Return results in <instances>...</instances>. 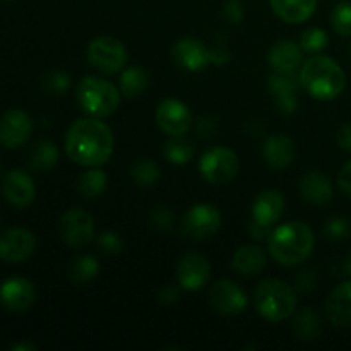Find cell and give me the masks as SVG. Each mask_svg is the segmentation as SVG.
<instances>
[{
	"instance_id": "5bb4252c",
	"label": "cell",
	"mask_w": 351,
	"mask_h": 351,
	"mask_svg": "<svg viewBox=\"0 0 351 351\" xmlns=\"http://www.w3.org/2000/svg\"><path fill=\"white\" fill-rule=\"evenodd\" d=\"M36 300V288L27 278L10 276L0 283V305L9 312H26Z\"/></svg>"
},
{
	"instance_id": "4dcf8cb0",
	"label": "cell",
	"mask_w": 351,
	"mask_h": 351,
	"mask_svg": "<svg viewBox=\"0 0 351 351\" xmlns=\"http://www.w3.org/2000/svg\"><path fill=\"white\" fill-rule=\"evenodd\" d=\"M106 187H108V175L99 167L89 168L77 178V191L88 199L101 195Z\"/></svg>"
},
{
	"instance_id": "9a60e30c",
	"label": "cell",
	"mask_w": 351,
	"mask_h": 351,
	"mask_svg": "<svg viewBox=\"0 0 351 351\" xmlns=\"http://www.w3.org/2000/svg\"><path fill=\"white\" fill-rule=\"evenodd\" d=\"M33 134V120L24 110H9L0 119V144L16 149L26 144Z\"/></svg>"
},
{
	"instance_id": "7a4b0ae2",
	"label": "cell",
	"mask_w": 351,
	"mask_h": 351,
	"mask_svg": "<svg viewBox=\"0 0 351 351\" xmlns=\"http://www.w3.org/2000/svg\"><path fill=\"white\" fill-rule=\"evenodd\" d=\"M315 235L304 221H288L276 226L267 239V250L278 264L297 267L312 256Z\"/></svg>"
},
{
	"instance_id": "ee69618b",
	"label": "cell",
	"mask_w": 351,
	"mask_h": 351,
	"mask_svg": "<svg viewBox=\"0 0 351 351\" xmlns=\"http://www.w3.org/2000/svg\"><path fill=\"white\" fill-rule=\"evenodd\" d=\"M211 58H213V64L225 65L226 62L230 60V51L226 50V48H223V47L213 48V50H211Z\"/></svg>"
},
{
	"instance_id": "d6986e66",
	"label": "cell",
	"mask_w": 351,
	"mask_h": 351,
	"mask_svg": "<svg viewBox=\"0 0 351 351\" xmlns=\"http://www.w3.org/2000/svg\"><path fill=\"white\" fill-rule=\"evenodd\" d=\"M2 194L14 208H27L36 199V184L26 171L12 170L3 177Z\"/></svg>"
},
{
	"instance_id": "7c38bea8",
	"label": "cell",
	"mask_w": 351,
	"mask_h": 351,
	"mask_svg": "<svg viewBox=\"0 0 351 351\" xmlns=\"http://www.w3.org/2000/svg\"><path fill=\"white\" fill-rule=\"evenodd\" d=\"M36 250V237L23 226L7 228L0 233V259L16 264L29 259Z\"/></svg>"
},
{
	"instance_id": "681fc988",
	"label": "cell",
	"mask_w": 351,
	"mask_h": 351,
	"mask_svg": "<svg viewBox=\"0 0 351 351\" xmlns=\"http://www.w3.org/2000/svg\"><path fill=\"white\" fill-rule=\"evenodd\" d=\"M0 170H2V165H0Z\"/></svg>"
},
{
	"instance_id": "e575fe53",
	"label": "cell",
	"mask_w": 351,
	"mask_h": 351,
	"mask_svg": "<svg viewBox=\"0 0 351 351\" xmlns=\"http://www.w3.org/2000/svg\"><path fill=\"white\" fill-rule=\"evenodd\" d=\"M43 88L47 89V93H50V95H64V93L71 88V75L60 71L50 72V74L45 75Z\"/></svg>"
},
{
	"instance_id": "7bdbcfd3",
	"label": "cell",
	"mask_w": 351,
	"mask_h": 351,
	"mask_svg": "<svg viewBox=\"0 0 351 351\" xmlns=\"http://www.w3.org/2000/svg\"><path fill=\"white\" fill-rule=\"evenodd\" d=\"M336 143L346 153H351V123H345L336 134Z\"/></svg>"
},
{
	"instance_id": "f907efd6",
	"label": "cell",
	"mask_w": 351,
	"mask_h": 351,
	"mask_svg": "<svg viewBox=\"0 0 351 351\" xmlns=\"http://www.w3.org/2000/svg\"><path fill=\"white\" fill-rule=\"evenodd\" d=\"M350 55H351V47H350Z\"/></svg>"
},
{
	"instance_id": "484cf974",
	"label": "cell",
	"mask_w": 351,
	"mask_h": 351,
	"mask_svg": "<svg viewBox=\"0 0 351 351\" xmlns=\"http://www.w3.org/2000/svg\"><path fill=\"white\" fill-rule=\"evenodd\" d=\"M321 317L317 312L311 307H305L302 311L295 312L293 319V332L302 341H312L321 336Z\"/></svg>"
},
{
	"instance_id": "6da1fadb",
	"label": "cell",
	"mask_w": 351,
	"mask_h": 351,
	"mask_svg": "<svg viewBox=\"0 0 351 351\" xmlns=\"http://www.w3.org/2000/svg\"><path fill=\"white\" fill-rule=\"evenodd\" d=\"M65 154L72 163L84 168L108 163L115 147L112 129L96 117H84L71 123L65 134Z\"/></svg>"
},
{
	"instance_id": "8d00e7d4",
	"label": "cell",
	"mask_w": 351,
	"mask_h": 351,
	"mask_svg": "<svg viewBox=\"0 0 351 351\" xmlns=\"http://www.w3.org/2000/svg\"><path fill=\"white\" fill-rule=\"evenodd\" d=\"M151 223L154 225V228L168 232L173 226V213L167 206H158L151 211Z\"/></svg>"
},
{
	"instance_id": "30bf717a",
	"label": "cell",
	"mask_w": 351,
	"mask_h": 351,
	"mask_svg": "<svg viewBox=\"0 0 351 351\" xmlns=\"http://www.w3.org/2000/svg\"><path fill=\"white\" fill-rule=\"evenodd\" d=\"M58 232H60L62 240L69 247L81 249V247L89 245L95 239V218L86 209H69L62 215L60 223H58Z\"/></svg>"
},
{
	"instance_id": "ffe728a7",
	"label": "cell",
	"mask_w": 351,
	"mask_h": 351,
	"mask_svg": "<svg viewBox=\"0 0 351 351\" xmlns=\"http://www.w3.org/2000/svg\"><path fill=\"white\" fill-rule=\"evenodd\" d=\"M326 317L335 328H351V280L339 283L324 302Z\"/></svg>"
},
{
	"instance_id": "f1b7e54d",
	"label": "cell",
	"mask_w": 351,
	"mask_h": 351,
	"mask_svg": "<svg viewBox=\"0 0 351 351\" xmlns=\"http://www.w3.org/2000/svg\"><path fill=\"white\" fill-rule=\"evenodd\" d=\"M58 161V149L51 141L43 139L34 144V147L29 153V168L34 171H47L57 165Z\"/></svg>"
},
{
	"instance_id": "d6a6232c",
	"label": "cell",
	"mask_w": 351,
	"mask_h": 351,
	"mask_svg": "<svg viewBox=\"0 0 351 351\" xmlns=\"http://www.w3.org/2000/svg\"><path fill=\"white\" fill-rule=\"evenodd\" d=\"M329 45L328 33L321 27H308L304 31L300 38V47L304 50V53L311 55H319L322 50H326V47Z\"/></svg>"
},
{
	"instance_id": "83f0119b",
	"label": "cell",
	"mask_w": 351,
	"mask_h": 351,
	"mask_svg": "<svg viewBox=\"0 0 351 351\" xmlns=\"http://www.w3.org/2000/svg\"><path fill=\"white\" fill-rule=\"evenodd\" d=\"M99 273V261L91 254L77 257L72 261L71 267H69V278L77 287H84V285L91 283Z\"/></svg>"
},
{
	"instance_id": "c3c4849f",
	"label": "cell",
	"mask_w": 351,
	"mask_h": 351,
	"mask_svg": "<svg viewBox=\"0 0 351 351\" xmlns=\"http://www.w3.org/2000/svg\"><path fill=\"white\" fill-rule=\"evenodd\" d=\"M7 2H14V0H7Z\"/></svg>"
},
{
	"instance_id": "ac0fdd59",
	"label": "cell",
	"mask_w": 351,
	"mask_h": 351,
	"mask_svg": "<svg viewBox=\"0 0 351 351\" xmlns=\"http://www.w3.org/2000/svg\"><path fill=\"white\" fill-rule=\"evenodd\" d=\"M267 88L276 96V108L281 113H293L298 108L297 93L300 91V77L295 72H274L267 77Z\"/></svg>"
},
{
	"instance_id": "9c48e42d",
	"label": "cell",
	"mask_w": 351,
	"mask_h": 351,
	"mask_svg": "<svg viewBox=\"0 0 351 351\" xmlns=\"http://www.w3.org/2000/svg\"><path fill=\"white\" fill-rule=\"evenodd\" d=\"M180 228L187 239L195 242L208 240L221 228V213L211 204H195L184 215Z\"/></svg>"
},
{
	"instance_id": "8fae6325",
	"label": "cell",
	"mask_w": 351,
	"mask_h": 351,
	"mask_svg": "<svg viewBox=\"0 0 351 351\" xmlns=\"http://www.w3.org/2000/svg\"><path fill=\"white\" fill-rule=\"evenodd\" d=\"M209 304L218 314L233 317L245 311L249 298L239 283L232 280H219L209 290Z\"/></svg>"
},
{
	"instance_id": "60d3db41",
	"label": "cell",
	"mask_w": 351,
	"mask_h": 351,
	"mask_svg": "<svg viewBox=\"0 0 351 351\" xmlns=\"http://www.w3.org/2000/svg\"><path fill=\"white\" fill-rule=\"evenodd\" d=\"M338 185L343 191V194L351 199V161L343 165V168L338 173Z\"/></svg>"
},
{
	"instance_id": "52a82bcc",
	"label": "cell",
	"mask_w": 351,
	"mask_h": 351,
	"mask_svg": "<svg viewBox=\"0 0 351 351\" xmlns=\"http://www.w3.org/2000/svg\"><path fill=\"white\" fill-rule=\"evenodd\" d=\"M240 170V161L235 151L225 146H215L206 151L199 160V171L208 184L221 187L235 180Z\"/></svg>"
},
{
	"instance_id": "f35d334b",
	"label": "cell",
	"mask_w": 351,
	"mask_h": 351,
	"mask_svg": "<svg viewBox=\"0 0 351 351\" xmlns=\"http://www.w3.org/2000/svg\"><path fill=\"white\" fill-rule=\"evenodd\" d=\"M223 14H225V19L230 21L233 24L242 23L243 19V5L240 0H226L225 5H223Z\"/></svg>"
},
{
	"instance_id": "603a6c76",
	"label": "cell",
	"mask_w": 351,
	"mask_h": 351,
	"mask_svg": "<svg viewBox=\"0 0 351 351\" xmlns=\"http://www.w3.org/2000/svg\"><path fill=\"white\" fill-rule=\"evenodd\" d=\"M263 156L269 167L287 168L295 158V143L287 134H273L263 144Z\"/></svg>"
},
{
	"instance_id": "ba28073f",
	"label": "cell",
	"mask_w": 351,
	"mask_h": 351,
	"mask_svg": "<svg viewBox=\"0 0 351 351\" xmlns=\"http://www.w3.org/2000/svg\"><path fill=\"white\" fill-rule=\"evenodd\" d=\"M86 58L101 74H119L125 69L129 53L125 45L115 36H98L89 41Z\"/></svg>"
},
{
	"instance_id": "e0dca14e",
	"label": "cell",
	"mask_w": 351,
	"mask_h": 351,
	"mask_svg": "<svg viewBox=\"0 0 351 351\" xmlns=\"http://www.w3.org/2000/svg\"><path fill=\"white\" fill-rule=\"evenodd\" d=\"M211 264L197 252L187 254L177 266L178 287L187 291H197L209 283Z\"/></svg>"
},
{
	"instance_id": "836d02e7",
	"label": "cell",
	"mask_w": 351,
	"mask_h": 351,
	"mask_svg": "<svg viewBox=\"0 0 351 351\" xmlns=\"http://www.w3.org/2000/svg\"><path fill=\"white\" fill-rule=\"evenodd\" d=\"M331 24L332 29L343 38L351 36V2L350 0H343V2L336 3L331 14Z\"/></svg>"
},
{
	"instance_id": "8992f818",
	"label": "cell",
	"mask_w": 351,
	"mask_h": 351,
	"mask_svg": "<svg viewBox=\"0 0 351 351\" xmlns=\"http://www.w3.org/2000/svg\"><path fill=\"white\" fill-rule=\"evenodd\" d=\"M285 213V197L276 189H266L256 197L252 204V219L249 233L254 240L269 239L273 226L280 221Z\"/></svg>"
},
{
	"instance_id": "7dc6e473",
	"label": "cell",
	"mask_w": 351,
	"mask_h": 351,
	"mask_svg": "<svg viewBox=\"0 0 351 351\" xmlns=\"http://www.w3.org/2000/svg\"><path fill=\"white\" fill-rule=\"evenodd\" d=\"M345 273L348 274V276H351V252H350V256L346 257V261H345Z\"/></svg>"
},
{
	"instance_id": "7402d4cb",
	"label": "cell",
	"mask_w": 351,
	"mask_h": 351,
	"mask_svg": "<svg viewBox=\"0 0 351 351\" xmlns=\"http://www.w3.org/2000/svg\"><path fill=\"white\" fill-rule=\"evenodd\" d=\"M267 62L274 69V72H295L304 64V50L300 43L281 40L269 48Z\"/></svg>"
},
{
	"instance_id": "44dd1931",
	"label": "cell",
	"mask_w": 351,
	"mask_h": 351,
	"mask_svg": "<svg viewBox=\"0 0 351 351\" xmlns=\"http://www.w3.org/2000/svg\"><path fill=\"white\" fill-rule=\"evenodd\" d=\"M300 194L308 204L324 206L332 201L335 185L322 171H307L300 180Z\"/></svg>"
},
{
	"instance_id": "1f68e13d",
	"label": "cell",
	"mask_w": 351,
	"mask_h": 351,
	"mask_svg": "<svg viewBox=\"0 0 351 351\" xmlns=\"http://www.w3.org/2000/svg\"><path fill=\"white\" fill-rule=\"evenodd\" d=\"M130 177L139 187H153L160 180V167L153 160H137L130 167Z\"/></svg>"
},
{
	"instance_id": "74e56055",
	"label": "cell",
	"mask_w": 351,
	"mask_h": 351,
	"mask_svg": "<svg viewBox=\"0 0 351 351\" xmlns=\"http://www.w3.org/2000/svg\"><path fill=\"white\" fill-rule=\"evenodd\" d=\"M98 245L101 247L103 252L115 256V254H119L120 250H122V239H120L115 232L106 230V232H103L101 235L98 237Z\"/></svg>"
},
{
	"instance_id": "bcb514c9",
	"label": "cell",
	"mask_w": 351,
	"mask_h": 351,
	"mask_svg": "<svg viewBox=\"0 0 351 351\" xmlns=\"http://www.w3.org/2000/svg\"><path fill=\"white\" fill-rule=\"evenodd\" d=\"M36 350V345H33V343H17V345H14L10 351H34Z\"/></svg>"
},
{
	"instance_id": "3957f363",
	"label": "cell",
	"mask_w": 351,
	"mask_h": 351,
	"mask_svg": "<svg viewBox=\"0 0 351 351\" xmlns=\"http://www.w3.org/2000/svg\"><path fill=\"white\" fill-rule=\"evenodd\" d=\"M302 89L319 101L339 98L346 88V74L341 65L328 55H314L300 67Z\"/></svg>"
},
{
	"instance_id": "2e32d148",
	"label": "cell",
	"mask_w": 351,
	"mask_h": 351,
	"mask_svg": "<svg viewBox=\"0 0 351 351\" xmlns=\"http://www.w3.org/2000/svg\"><path fill=\"white\" fill-rule=\"evenodd\" d=\"M171 57H173V60L182 69H185L189 72L204 71L209 64H213L211 50L202 41L191 36L180 38L173 45V48H171Z\"/></svg>"
},
{
	"instance_id": "4fadbf2b",
	"label": "cell",
	"mask_w": 351,
	"mask_h": 351,
	"mask_svg": "<svg viewBox=\"0 0 351 351\" xmlns=\"http://www.w3.org/2000/svg\"><path fill=\"white\" fill-rule=\"evenodd\" d=\"M156 123L167 136H184L192 123V112L184 101L167 98L158 105Z\"/></svg>"
},
{
	"instance_id": "5b68a950",
	"label": "cell",
	"mask_w": 351,
	"mask_h": 351,
	"mask_svg": "<svg viewBox=\"0 0 351 351\" xmlns=\"http://www.w3.org/2000/svg\"><path fill=\"white\" fill-rule=\"evenodd\" d=\"M79 108L88 117L106 119L119 110L122 93L113 82L96 75H86L79 81L75 89Z\"/></svg>"
},
{
	"instance_id": "f546056e",
	"label": "cell",
	"mask_w": 351,
	"mask_h": 351,
	"mask_svg": "<svg viewBox=\"0 0 351 351\" xmlns=\"http://www.w3.org/2000/svg\"><path fill=\"white\" fill-rule=\"evenodd\" d=\"M163 154L171 165L182 167V165H187L194 158L195 147L187 137L170 136V139L163 146Z\"/></svg>"
},
{
	"instance_id": "f6af8a7d",
	"label": "cell",
	"mask_w": 351,
	"mask_h": 351,
	"mask_svg": "<svg viewBox=\"0 0 351 351\" xmlns=\"http://www.w3.org/2000/svg\"><path fill=\"white\" fill-rule=\"evenodd\" d=\"M215 127H216V123H215V120L211 119V117H206V119H201V122L197 123L199 136H202V137L211 136L213 130H215Z\"/></svg>"
},
{
	"instance_id": "cb8c5ba5",
	"label": "cell",
	"mask_w": 351,
	"mask_h": 351,
	"mask_svg": "<svg viewBox=\"0 0 351 351\" xmlns=\"http://www.w3.org/2000/svg\"><path fill=\"white\" fill-rule=\"evenodd\" d=\"M267 256L259 245H243L233 254L232 267L243 278H256L266 269Z\"/></svg>"
},
{
	"instance_id": "4316f807",
	"label": "cell",
	"mask_w": 351,
	"mask_h": 351,
	"mask_svg": "<svg viewBox=\"0 0 351 351\" xmlns=\"http://www.w3.org/2000/svg\"><path fill=\"white\" fill-rule=\"evenodd\" d=\"M147 84H149V75L143 67H137V65L123 69L119 77V89L122 96H127V98L141 96L146 91Z\"/></svg>"
},
{
	"instance_id": "d4e9b609",
	"label": "cell",
	"mask_w": 351,
	"mask_h": 351,
	"mask_svg": "<svg viewBox=\"0 0 351 351\" xmlns=\"http://www.w3.org/2000/svg\"><path fill=\"white\" fill-rule=\"evenodd\" d=\"M269 5L281 21L300 24L314 16L317 10V0H269Z\"/></svg>"
},
{
	"instance_id": "277c9868",
	"label": "cell",
	"mask_w": 351,
	"mask_h": 351,
	"mask_svg": "<svg viewBox=\"0 0 351 351\" xmlns=\"http://www.w3.org/2000/svg\"><path fill=\"white\" fill-rule=\"evenodd\" d=\"M254 307L266 321L283 322L297 312V291L281 280H266L254 290Z\"/></svg>"
},
{
	"instance_id": "ab89813d",
	"label": "cell",
	"mask_w": 351,
	"mask_h": 351,
	"mask_svg": "<svg viewBox=\"0 0 351 351\" xmlns=\"http://www.w3.org/2000/svg\"><path fill=\"white\" fill-rule=\"evenodd\" d=\"M315 285H317V274L312 271V267L300 271V273L297 274V287L300 288V290L308 291L312 290V288H315Z\"/></svg>"
},
{
	"instance_id": "d590c367",
	"label": "cell",
	"mask_w": 351,
	"mask_h": 351,
	"mask_svg": "<svg viewBox=\"0 0 351 351\" xmlns=\"http://www.w3.org/2000/svg\"><path fill=\"white\" fill-rule=\"evenodd\" d=\"M351 232V225L348 219L345 218H331L324 226V235L328 237L331 242H341V240L348 239Z\"/></svg>"
},
{
	"instance_id": "b9f144b4",
	"label": "cell",
	"mask_w": 351,
	"mask_h": 351,
	"mask_svg": "<svg viewBox=\"0 0 351 351\" xmlns=\"http://www.w3.org/2000/svg\"><path fill=\"white\" fill-rule=\"evenodd\" d=\"M178 297H180V291H178V288L173 287V285H167V287L161 288L160 293H158V300L163 305L175 304V302L178 300Z\"/></svg>"
}]
</instances>
